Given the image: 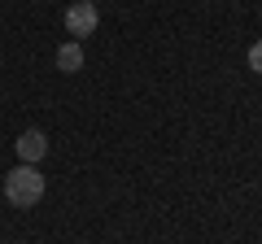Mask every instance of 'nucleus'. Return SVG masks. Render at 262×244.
<instances>
[{
  "instance_id": "f257e3e1",
  "label": "nucleus",
  "mask_w": 262,
  "mask_h": 244,
  "mask_svg": "<svg viewBox=\"0 0 262 244\" xmlns=\"http://www.w3.org/2000/svg\"><path fill=\"white\" fill-rule=\"evenodd\" d=\"M5 197H9V205L31 209L35 201H44V175H39L35 166H27V161H18V166L5 175Z\"/></svg>"
},
{
  "instance_id": "f03ea898",
  "label": "nucleus",
  "mask_w": 262,
  "mask_h": 244,
  "mask_svg": "<svg viewBox=\"0 0 262 244\" xmlns=\"http://www.w3.org/2000/svg\"><path fill=\"white\" fill-rule=\"evenodd\" d=\"M96 22H101V13H96V5H92V0H75V5L66 9V31H70L75 39L92 35V31H96Z\"/></svg>"
},
{
  "instance_id": "7ed1b4c3",
  "label": "nucleus",
  "mask_w": 262,
  "mask_h": 244,
  "mask_svg": "<svg viewBox=\"0 0 262 244\" xmlns=\"http://www.w3.org/2000/svg\"><path fill=\"white\" fill-rule=\"evenodd\" d=\"M44 153H48V135L44 131H22L18 135V161H27V166H35V161H44Z\"/></svg>"
},
{
  "instance_id": "20e7f679",
  "label": "nucleus",
  "mask_w": 262,
  "mask_h": 244,
  "mask_svg": "<svg viewBox=\"0 0 262 244\" xmlns=\"http://www.w3.org/2000/svg\"><path fill=\"white\" fill-rule=\"evenodd\" d=\"M57 70H66V75H79V70H83V44H79V39H70V44L57 48Z\"/></svg>"
},
{
  "instance_id": "39448f33",
  "label": "nucleus",
  "mask_w": 262,
  "mask_h": 244,
  "mask_svg": "<svg viewBox=\"0 0 262 244\" xmlns=\"http://www.w3.org/2000/svg\"><path fill=\"white\" fill-rule=\"evenodd\" d=\"M249 70H253V75H262V39H253V44H249Z\"/></svg>"
},
{
  "instance_id": "423d86ee",
  "label": "nucleus",
  "mask_w": 262,
  "mask_h": 244,
  "mask_svg": "<svg viewBox=\"0 0 262 244\" xmlns=\"http://www.w3.org/2000/svg\"><path fill=\"white\" fill-rule=\"evenodd\" d=\"M258 18H262V9H258Z\"/></svg>"
}]
</instances>
